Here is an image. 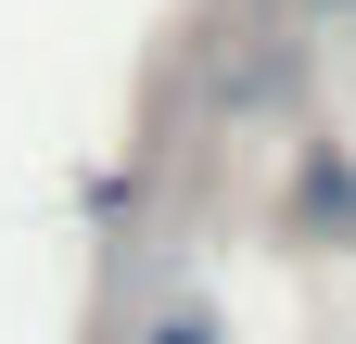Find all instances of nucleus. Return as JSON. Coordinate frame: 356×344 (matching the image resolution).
Wrapping results in <instances>:
<instances>
[{
  "label": "nucleus",
  "mask_w": 356,
  "mask_h": 344,
  "mask_svg": "<svg viewBox=\"0 0 356 344\" xmlns=\"http://www.w3.org/2000/svg\"><path fill=\"white\" fill-rule=\"evenodd\" d=\"M140 344H216V319H204V306H165V319H153Z\"/></svg>",
  "instance_id": "obj_1"
},
{
  "label": "nucleus",
  "mask_w": 356,
  "mask_h": 344,
  "mask_svg": "<svg viewBox=\"0 0 356 344\" xmlns=\"http://www.w3.org/2000/svg\"><path fill=\"white\" fill-rule=\"evenodd\" d=\"M331 13H356V0H331Z\"/></svg>",
  "instance_id": "obj_2"
}]
</instances>
